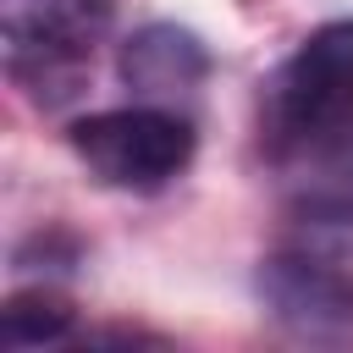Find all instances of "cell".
<instances>
[{
	"label": "cell",
	"mask_w": 353,
	"mask_h": 353,
	"mask_svg": "<svg viewBox=\"0 0 353 353\" xmlns=\"http://www.w3.org/2000/svg\"><path fill=\"white\" fill-rule=\"evenodd\" d=\"M254 292L270 309V320L287 325L292 336H314V342L353 336V270H342L331 254L281 248L259 259Z\"/></svg>",
	"instance_id": "4"
},
{
	"label": "cell",
	"mask_w": 353,
	"mask_h": 353,
	"mask_svg": "<svg viewBox=\"0 0 353 353\" xmlns=\"http://www.w3.org/2000/svg\"><path fill=\"white\" fill-rule=\"evenodd\" d=\"M72 303L61 298V292H44V287H33V292H17V298H6V309H0V342L6 347H44V342H66L72 336Z\"/></svg>",
	"instance_id": "6"
},
{
	"label": "cell",
	"mask_w": 353,
	"mask_h": 353,
	"mask_svg": "<svg viewBox=\"0 0 353 353\" xmlns=\"http://www.w3.org/2000/svg\"><path fill=\"white\" fill-rule=\"evenodd\" d=\"M116 0H0L6 72L44 105L77 94L94 44L110 33Z\"/></svg>",
	"instance_id": "2"
},
{
	"label": "cell",
	"mask_w": 353,
	"mask_h": 353,
	"mask_svg": "<svg viewBox=\"0 0 353 353\" xmlns=\"http://www.w3.org/2000/svg\"><path fill=\"white\" fill-rule=\"evenodd\" d=\"M265 160L309 188L353 182V17L314 28L259 94Z\"/></svg>",
	"instance_id": "1"
},
{
	"label": "cell",
	"mask_w": 353,
	"mask_h": 353,
	"mask_svg": "<svg viewBox=\"0 0 353 353\" xmlns=\"http://www.w3.org/2000/svg\"><path fill=\"white\" fill-rule=\"evenodd\" d=\"M72 154L88 165L94 182L121 188V193H160L193 165V127L188 116L165 105H121V110H94L72 121Z\"/></svg>",
	"instance_id": "3"
},
{
	"label": "cell",
	"mask_w": 353,
	"mask_h": 353,
	"mask_svg": "<svg viewBox=\"0 0 353 353\" xmlns=\"http://www.w3.org/2000/svg\"><path fill=\"white\" fill-rule=\"evenodd\" d=\"M210 77V50L176 22H149L121 44V83L143 99H176Z\"/></svg>",
	"instance_id": "5"
}]
</instances>
